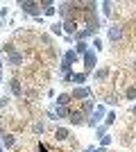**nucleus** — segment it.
I'll use <instances>...</instances> for the list:
<instances>
[{
    "label": "nucleus",
    "mask_w": 136,
    "mask_h": 152,
    "mask_svg": "<svg viewBox=\"0 0 136 152\" xmlns=\"http://www.w3.org/2000/svg\"><path fill=\"white\" fill-rule=\"evenodd\" d=\"M2 52H5V64H9V66H14V68L23 66V61H25V55H23L14 43H5L2 45Z\"/></svg>",
    "instance_id": "1"
},
{
    "label": "nucleus",
    "mask_w": 136,
    "mask_h": 152,
    "mask_svg": "<svg viewBox=\"0 0 136 152\" xmlns=\"http://www.w3.org/2000/svg\"><path fill=\"white\" fill-rule=\"evenodd\" d=\"M107 41L111 45H120L125 41V25H120V23L107 25Z\"/></svg>",
    "instance_id": "2"
},
{
    "label": "nucleus",
    "mask_w": 136,
    "mask_h": 152,
    "mask_svg": "<svg viewBox=\"0 0 136 152\" xmlns=\"http://www.w3.org/2000/svg\"><path fill=\"white\" fill-rule=\"evenodd\" d=\"M18 7H20V14H25V16H32V18L43 16L41 2H32V0H18Z\"/></svg>",
    "instance_id": "3"
},
{
    "label": "nucleus",
    "mask_w": 136,
    "mask_h": 152,
    "mask_svg": "<svg viewBox=\"0 0 136 152\" xmlns=\"http://www.w3.org/2000/svg\"><path fill=\"white\" fill-rule=\"evenodd\" d=\"M107 111H109V109L104 107V104H95V111H93V116L86 121V127L95 129L97 125H102V123H104V116H107Z\"/></svg>",
    "instance_id": "4"
},
{
    "label": "nucleus",
    "mask_w": 136,
    "mask_h": 152,
    "mask_svg": "<svg viewBox=\"0 0 136 152\" xmlns=\"http://www.w3.org/2000/svg\"><path fill=\"white\" fill-rule=\"evenodd\" d=\"M71 95H73V100L84 102V100H91V98H93V89H91L89 84H84V86H75V89L71 91Z\"/></svg>",
    "instance_id": "5"
},
{
    "label": "nucleus",
    "mask_w": 136,
    "mask_h": 152,
    "mask_svg": "<svg viewBox=\"0 0 136 152\" xmlns=\"http://www.w3.org/2000/svg\"><path fill=\"white\" fill-rule=\"evenodd\" d=\"M16 143H18L16 134L5 132V127H0V145L5 148V150H14V148H16Z\"/></svg>",
    "instance_id": "6"
},
{
    "label": "nucleus",
    "mask_w": 136,
    "mask_h": 152,
    "mask_svg": "<svg viewBox=\"0 0 136 152\" xmlns=\"http://www.w3.org/2000/svg\"><path fill=\"white\" fill-rule=\"evenodd\" d=\"M7 86H9L12 98H23V93H25V89H23V80H20V77H12V80L7 82Z\"/></svg>",
    "instance_id": "7"
},
{
    "label": "nucleus",
    "mask_w": 136,
    "mask_h": 152,
    "mask_svg": "<svg viewBox=\"0 0 136 152\" xmlns=\"http://www.w3.org/2000/svg\"><path fill=\"white\" fill-rule=\"evenodd\" d=\"M61 61H64V64H68V66H71V68L75 70V64H77V61H82V57H79L77 52H75V48H68V50H64V52H61Z\"/></svg>",
    "instance_id": "8"
},
{
    "label": "nucleus",
    "mask_w": 136,
    "mask_h": 152,
    "mask_svg": "<svg viewBox=\"0 0 136 152\" xmlns=\"http://www.w3.org/2000/svg\"><path fill=\"white\" fill-rule=\"evenodd\" d=\"M86 121H89V118H86V116L82 114L79 109L73 107L71 116H68V125H73V127H82V125H86Z\"/></svg>",
    "instance_id": "9"
},
{
    "label": "nucleus",
    "mask_w": 136,
    "mask_h": 152,
    "mask_svg": "<svg viewBox=\"0 0 136 152\" xmlns=\"http://www.w3.org/2000/svg\"><path fill=\"white\" fill-rule=\"evenodd\" d=\"M55 141H57V143H71V141H73V136H71V127L59 125L57 129H55Z\"/></svg>",
    "instance_id": "10"
},
{
    "label": "nucleus",
    "mask_w": 136,
    "mask_h": 152,
    "mask_svg": "<svg viewBox=\"0 0 136 152\" xmlns=\"http://www.w3.org/2000/svg\"><path fill=\"white\" fill-rule=\"evenodd\" d=\"M109 75H111L109 66H97V68L93 70V80H95V84H104L107 80H109Z\"/></svg>",
    "instance_id": "11"
},
{
    "label": "nucleus",
    "mask_w": 136,
    "mask_h": 152,
    "mask_svg": "<svg viewBox=\"0 0 136 152\" xmlns=\"http://www.w3.org/2000/svg\"><path fill=\"white\" fill-rule=\"evenodd\" d=\"M50 109H55V111H57L59 121H68V116H71V111H73V107H64V104H57L55 100H52Z\"/></svg>",
    "instance_id": "12"
},
{
    "label": "nucleus",
    "mask_w": 136,
    "mask_h": 152,
    "mask_svg": "<svg viewBox=\"0 0 136 152\" xmlns=\"http://www.w3.org/2000/svg\"><path fill=\"white\" fill-rule=\"evenodd\" d=\"M79 111L86 116V118H91L93 116V111H95V100L91 98V100H84V102H79Z\"/></svg>",
    "instance_id": "13"
},
{
    "label": "nucleus",
    "mask_w": 136,
    "mask_h": 152,
    "mask_svg": "<svg viewBox=\"0 0 136 152\" xmlns=\"http://www.w3.org/2000/svg\"><path fill=\"white\" fill-rule=\"evenodd\" d=\"M41 9H43V18L45 16H55V14H57V2H52V0H41Z\"/></svg>",
    "instance_id": "14"
},
{
    "label": "nucleus",
    "mask_w": 136,
    "mask_h": 152,
    "mask_svg": "<svg viewBox=\"0 0 136 152\" xmlns=\"http://www.w3.org/2000/svg\"><path fill=\"white\" fill-rule=\"evenodd\" d=\"M97 32H93L91 27H79L77 34H75V41H86V39H95Z\"/></svg>",
    "instance_id": "15"
},
{
    "label": "nucleus",
    "mask_w": 136,
    "mask_h": 152,
    "mask_svg": "<svg viewBox=\"0 0 136 152\" xmlns=\"http://www.w3.org/2000/svg\"><path fill=\"white\" fill-rule=\"evenodd\" d=\"M45 121H41V118H34L32 121V134H36V136H43L45 134Z\"/></svg>",
    "instance_id": "16"
},
{
    "label": "nucleus",
    "mask_w": 136,
    "mask_h": 152,
    "mask_svg": "<svg viewBox=\"0 0 136 152\" xmlns=\"http://www.w3.org/2000/svg\"><path fill=\"white\" fill-rule=\"evenodd\" d=\"M55 102H57V104H64V107H73V95L71 93H59L57 98H55Z\"/></svg>",
    "instance_id": "17"
},
{
    "label": "nucleus",
    "mask_w": 136,
    "mask_h": 152,
    "mask_svg": "<svg viewBox=\"0 0 136 152\" xmlns=\"http://www.w3.org/2000/svg\"><path fill=\"white\" fill-rule=\"evenodd\" d=\"M100 7H102V14H104V16H111V14H113V9H116V2L104 0V2H100Z\"/></svg>",
    "instance_id": "18"
},
{
    "label": "nucleus",
    "mask_w": 136,
    "mask_h": 152,
    "mask_svg": "<svg viewBox=\"0 0 136 152\" xmlns=\"http://www.w3.org/2000/svg\"><path fill=\"white\" fill-rule=\"evenodd\" d=\"M89 48H91V45L86 43V41H75V52H77L79 57H84L86 52H89Z\"/></svg>",
    "instance_id": "19"
},
{
    "label": "nucleus",
    "mask_w": 136,
    "mask_h": 152,
    "mask_svg": "<svg viewBox=\"0 0 136 152\" xmlns=\"http://www.w3.org/2000/svg\"><path fill=\"white\" fill-rule=\"evenodd\" d=\"M123 98L125 100H134L136 102V84H129V86H127V89H125V93H123Z\"/></svg>",
    "instance_id": "20"
},
{
    "label": "nucleus",
    "mask_w": 136,
    "mask_h": 152,
    "mask_svg": "<svg viewBox=\"0 0 136 152\" xmlns=\"http://www.w3.org/2000/svg\"><path fill=\"white\" fill-rule=\"evenodd\" d=\"M104 102L111 104V107H118V104H120V95H118V93H107V95H104Z\"/></svg>",
    "instance_id": "21"
},
{
    "label": "nucleus",
    "mask_w": 136,
    "mask_h": 152,
    "mask_svg": "<svg viewBox=\"0 0 136 152\" xmlns=\"http://www.w3.org/2000/svg\"><path fill=\"white\" fill-rule=\"evenodd\" d=\"M50 32L55 34V37H64V23H61V20L52 23V25H50Z\"/></svg>",
    "instance_id": "22"
},
{
    "label": "nucleus",
    "mask_w": 136,
    "mask_h": 152,
    "mask_svg": "<svg viewBox=\"0 0 136 152\" xmlns=\"http://www.w3.org/2000/svg\"><path fill=\"white\" fill-rule=\"evenodd\" d=\"M93 132H95V139L100 141V139H102V136H104V134H109V127H107V125H104V123H102V125H97L95 129H93Z\"/></svg>",
    "instance_id": "23"
},
{
    "label": "nucleus",
    "mask_w": 136,
    "mask_h": 152,
    "mask_svg": "<svg viewBox=\"0 0 136 152\" xmlns=\"http://www.w3.org/2000/svg\"><path fill=\"white\" fill-rule=\"evenodd\" d=\"M113 123H116V111H113V109H109V111H107V116H104V125L111 127Z\"/></svg>",
    "instance_id": "24"
},
{
    "label": "nucleus",
    "mask_w": 136,
    "mask_h": 152,
    "mask_svg": "<svg viewBox=\"0 0 136 152\" xmlns=\"http://www.w3.org/2000/svg\"><path fill=\"white\" fill-rule=\"evenodd\" d=\"M97 143H100V148H109L111 143H113V136H111V134H104V136L97 141Z\"/></svg>",
    "instance_id": "25"
},
{
    "label": "nucleus",
    "mask_w": 136,
    "mask_h": 152,
    "mask_svg": "<svg viewBox=\"0 0 136 152\" xmlns=\"http://www.w3.org/2000/svg\"><path fill=\"white\" fill-rule=\"evenodd\" d=\"M91 48H93V50L95 52H102V48H104V43H102V39H93V43H91Z\"/></svg>",
    "instance_id": "26"
},
{
    "label": "nucleus",
    "mask_w": 136,
    "mask_h": 152,
    "mask_svg": "<svg viewBox=\"0 0 136 152\" xmlns=\"http://www.w3.org/2000/svg\"><path fill=\"white\" fill-rule=\"evenodd\" d=\"M45 118H48V121H52V123H59V116H57V111H55V109H48V111H45Z\"/></svg>",
    "instance_id": "27"
},
{
    "label": "nucleus",
    "mask_w": 136,
    "mask_h": 152,
    "mask_svg": "<svg viewBox=\"0 0 136 152\" xmlns=\"http://www.w3.org/2000/svg\"><path fill=\"white\" fill-rule=\"evenodd\" d=\"M7 107H9V95H2L0 98V111H5Z\"/></svg>",
    "instance_id": "28"
},
{
    "label": "nucleus",
    "mask_w": 136,
    "mask_h": 152,
    "mask_svg": "<svg viewBox=\"0 0 136 152\" xmlns=\"http://www.w3.org/2000/svg\"><path fill=\"white\" fill-rule=\"evenodd\" d=\"M7 16H9V9H7V5H2V12H0V20H2V25H5Z\"/></svg>",
    "instance_id": "29"
},
{
    "label": "nucleus",
    "mask_w": 136,
    "mask_h": 152,
    "mask_svg": "<svg viewBox=\"0 0 136 152\" xmlns=\"http://www.w3.org/2000/svg\"><path fill=\"white\" fill-rule=\"evenodd\" d=\"M36 152H50V148L45 145V143H39V145H36Z\"/></svg>",
    "instance_id": "30"
},
{
    "label": "nucleus",
    "mask_w": 136,
    "mask_h": 152,
    "mask_svg": "<svg viewBox=\"0 0 136 152\" xmlns=\"http://www.w3.org/2000/svg\"><path fill=\"white\" fill-rule=\"evenodd\" d=\"M129 116H136V102H134V104H129Z\"/></svg>",
    "instance_id": "31"
},
{
    "label": "nucleus",
    "mask_w": 136,
    "mask_h": 152,
    "mask_svg": "<svg viewBox=\"0 0 136 152\" xmlns=\"http://www.w3.org/2000/svg\"><path fill=\"white\" fill-rule=\"evenodd\" d=\"M82 152H95V145H89V148H84Z\"/></svg>",
    "instance_id": "32"
},
{
    "label": "nucleus",
    "mask_w": 136,
    "mask_h": 152,
    "mask_svg": "<svg viewBox=\"0 0 136 152\" xmlns=\"http://www.w3.org/2000/svg\"><path fill=\"white\" fill-rule=\"evenodd\" d=\"M95 152H109V148H100V145H97V148H95Z\"/></svg>",
    "instance_id": "33"
},
{
    "label": "nucleus",
    "mask_w": 136,
    "mask_h": 152,
    "mask_svg": "<svg viewBox=\"0 0 136 152\" xmlns=\"http://www.w3.org/2000/svg\"><path fill=\"white\" fill-rule=\"evenodd\" d=\"M0 68H2V57H0Z\"/></svg>",
    "instance_id": "34"
},
{
    "label": "nucleus",
    "mask_w": 136,
    "mask_h": 152,
    "mask_svg": "<svg viewBox=\"0 0 136 152\" xmlns=\"http://www.w3.org/2000/svg\"><path fill=\"white\" fill-rule=\"evenodd\" d=\"M0 152H5V148H2V145H0Z\"/></svg>",
    "instance_id": "35"
},
{
    "label": "nucleus",
    "mask_w": 136,
    "mask_h": 152,
    "mask_svg": "<svg viewBox=\"0 0 136 152\" xmlns=\"http://www.w3.org/2000/svg\"><path fill=\"white\" fill-rule=\"evenodd\" d=\"M0 77H2V68H0Z\"/></svg>",
    "instance_id": "36"
},
{
    "label": "nucleus",
    "mask_w": 136,
    "mask_h": 152,
    "mask_svg": "<svg viewBox=\"0 0 136 152\" xmlns=\"http://www.w3.org/2000/svg\"><path fill=\"white\" fill-rule=\"evenodd\" d=\"M0 84H2V77H0Z\"/></svg>",
    "instance_id": "37"
},
{
    "label": "nucleus",
    "mask_w": 136,
    "mask_h": 152,
    "mask_svg": "<svg viewBox=\"0 0 136 152\" xmlns=\"http://www.w3.org/2000/svg\"><path fill=\"white\" fill-rule=\"evenodd\" d=\"M0 12H2V5H0Z\"/></svg>",
    "instance_id": "38"
}]
</instances>
